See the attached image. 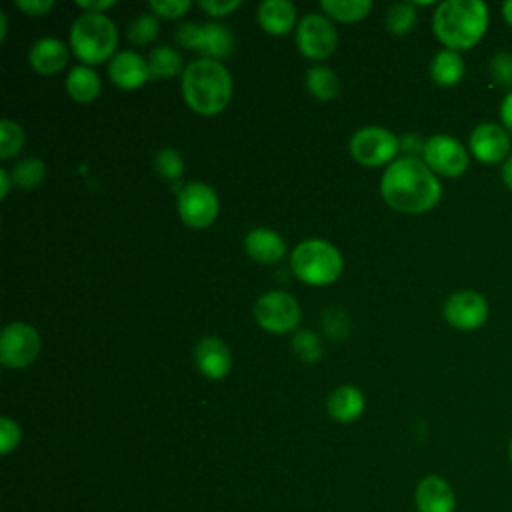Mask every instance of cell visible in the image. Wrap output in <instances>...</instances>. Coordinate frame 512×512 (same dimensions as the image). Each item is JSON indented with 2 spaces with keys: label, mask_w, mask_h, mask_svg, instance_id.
<instances>
[{
  "label": "cell",
  "mask_w": 512,
  "mask_h": 512,
  "mask_svg": "<svg viewBox=\"0 0 512 512\" xmlns=\"http://www.w3.org/2000/svg\"><path fill=\"white\" fill-rule=\"evenodd\" d=\"M380 192L390 208L406 214H422L438 204L442 184L424 160L402 156L388 164L380 180Z\"/></svg>",
  "instance_id": "1"
},
{
  "label": "cell",
  "mask_w": 512,
  "mask_h": 512,
  "mask_svg": "<svg viewBox=\"0 0 512 512\" xmlns=\"http://www.w3.org/2000/svg\"><path fill=\"white\" fill-rule=\"evenodd\" d=\"M490 12L482 0H444L432 16L436 38L454 52L476 46L488 30Z\"/></svg>",
  "instance_id": "2"
},
{
  "label": "cell",
  "mask_w": 512,
  "mask_h": 512,
  "mask_svg": "<svg viewBox=\"0 0 512 512\" xmlns=\"http://www.w3.org/2000/svg\"><path fill=\"white\" fill-rule=\"evenodd\" d=\"M182 94L194 112L214 116L224 110L232 96L230 72L220 60L196 58L184 68Z\"/></svg>",
  "instance_id": "3"
},
{
  "label": "cell",
  "mask_w": 512,
  "mask_h": 512,
  "mask_svg": "<svg viewBox=\"0 0 512 512\" xmlns=\"http://www.w3.org/2000/svg\"><path fill=\"white\" fill-rule=\"evenodd\" d=\"M116 42V26L112 18L102 12H84L70 28V46L86 64L104 62L114 52Z\"/></svg>",
  "instance_id": "4"
},
{
  "label": "cell",
  "mask_w": 512,
  "mask_h": 512,
  "mask_svg": "<svg viewBox=\"0 0 512 512\" xmlns=\"http://www.w3.org/2000/svg\"><path fill=\"white\" fill-rule=\"evenodd\" d=\"M292 272L306 284L322 286L334 282L342 272L340 250L322 238H310L300 242L290 256Z\"/></svg>",
  "instance_id": "5"
},
{
  "label": "cell",
  "mask_w": 512,
  "mask_h": 512,
  "mask_svg": "<svg viewBox=\"0 0 512 512\" xmlns=\"http://www.w3.org/2000/svg\"><path fill=\"white\" fill-rule=\"evenodd\" d=\"M400 150V140L382 126L358 128L350 138V154L364 166H382Z\"/></svg>",
  "instance_id": "6"
},
{
  "label": "cell",
  "mask_w": 512,
  "mask_h": 512,
  "mask_svg": "<svg viewBox=\"0 0 512 512\" xmlns=\"http://www.w3.org/2000/svg\"><path fill=\"white\" fill-rule=\"evenodd\" d=\"M422 156L434 174L456 178L468 170L470 156L460 140L448 134H434L422 146Z\"/></svg>",
  "instance_id": "7"
},
{
  "label": "cell",
  "mask_w": 512,
  "mask_h": 512,
  "mask_svg": "<svg viewBox=\"0 0 512 512\" xmlns=\"http://www.w3.org/2000/svg\"><path fill=\"white\" fill-rule=\"evenodd\" d=\"M254 318L264 330L284 334L300 322V304L288 292L272 290L256 300Z\"/></svg>",
  "instance_id": "8"
},
{
  "label": "cell",
  "mask_w": 512,
  "mask_h": 512,
  "mask_svg": "<svg viewBox=\"0 0 512 512\" xmlns=\"http://www.w3.org/2000/svg\"><path fill=\"white\" fill-rule=\"evenodd\" d=\"M40 352V336L26 322H10L0 336V360L8 368H24Z\"/></svg>",
  "instance_id": "9"
},
{
  "label": "cell",
  "mask_w": 512,
  "mask_h": 512,
  "mask_svg": "<svg viewBox=\"0 0 512 512\" xmlns=\"http://www.w3.org/2000/svg\"><path fill=\"white\" fill-rule=\"evenodd\" d=\"M178 214L192 228H206L218 214V196L204 182H188L178 192Z\"/></svg>",
  "instance_id": "10"
},
{
  "label": "cell",
  "mask_w": 512,
  "mask_h": 512,
  "mask_svg": "<svg viewBox=\"0 0 512 512\" xmlns=\"http://www.w3.org/2000/svg\"><path fill=\"white\" fill-rule=\"evenodd\" d=\"M296 44L298 50L306 58H326L336 50L338 44V34L334 24L320 14H306L296 28Z\"/></svg>",
  "instance_id": "11"
},
{
  "label": "cell",
  "mask_w": 512,
  "mask_h": 512,
  "mask_svg": "<svg viewBox=\"0 0 512 512\" xmlns=\"http://www.w3.org/2000/svg\"><path fill=\"white\" fill-rule=\"evenodd\" d=\"M442 314L444 320L458 330H476L488 320L490 306L480 292L458 290L446 298Z\"/></svg>",
  "instance_id": "12"
},
{
  "label": "cell",
  "mask_w": 512,
  "mask_h": 512,
  "mask_svg": "<svg viewBox=\"0 0 512 512\" xmlns=\"http://www.w3.org/2000/svg\"><path fill=\"white\" fill-rule=\"evenodd\" d=\"M512 136L498 122L478 124L468 138V148L472 156L482 164H500L510 156Z\"/></svg>",
  "instance_id": "13"
},
{
  "label": "cell",
  "mask_w": 512,
  "mask_h": 512,
  "mask_svg": "<svg viewBox=\"0 0 512 512\" xmlns=\"http://www.w3.org/2000/svg\"><path fill=\"white\" fill-rule=\"evenodd\" d=\"M418 512H456V494L450 482L438 474L424 476L414 490Z\"/></svg>",
  "instance_id": "14"
},
{
  "label": "cell",
  "mask_w": 512,
  "mask_h": 512,
  "mask_svg": "<svg viewBox=\"0 0 512 512\" xmlns=\"http://www.w3.org/2000/svg\"><path fill=\"white\" fill-rule=\"evenodd\" d=\"M194 362L204 376L218 380L228 374L232 358L228 346L218 336H202L194 346Z\"/></svg>",
  "instance_id": "15"
},
{
  "label": "cell",
  "mask_w": 512,
  "mask_h": 512,
  "mask_svg": "<svg viewBox=\"0 0 512 512\" xmlns=\"http://www.w3.org/2000/svg\"><path fill=\"white\" fill-rule=\"evenodd\" d=\"M108 74L120 88H138L146 80H150L148 60H144L138 52L122 50L116 52L108 64Z\"/></svg>",
  "instance_id": "16"
},
{
  "label": "cell",
  "mask_w": 512,
  "mask_h": 512,
  "mask_svg": "<svg viewBox=\"0 0 512 512\" xmlns=\"http://www.w3.org/2000/svg\"><path fill=\"white\" fill-rule=\"evenodd\" d=\"M244 248L248 256L256 262L272 264L286 254L284 238L270 228H254L244 238Z\"/></svg>",
  "instance_id": "17"
},
{
  "label": "cell",
  "mask_w": 512,
  "mask_h": 512,
  "mask_svg": "<svg viewBox=\"0 0 512 512\" xmlns=\"http://www.w3.org/2000/svg\"><path fill=\"white\" fill-rule=\"evenodd\" d=\"M326 410L328 414L342 424L354 422L356 418H360V414L364 412V396L362 392L352 386V384H344L334 388L328 398H326Z\"/></svg>",
  "instance_id": "18"
},
{
  "label": "cell",
  "mask_w": 512,
  "mask_h": 512,
  "mask_svg": "<svg viewBox=\"0 0 512 512\" xmlns=\"http://www.w3.org/2000/svg\"><path fill=\"white\" fill-rule=\"evenodd\" d=\"M66 60H68L66 46L58 38H50V36L36 40L28 54L30 66L40 74H54L62 70Z\"/></svg>",
  "instance_id": "19"
},
{
  "label": "cell",
  "mask_w": 512,
  "mask_h": 512,
  "mask_svg": "<svg viewBox=\"0 0 512 512\" xmlns=\"http://www.w3.org/2000/svg\"><path fill=\"white\" fill-rule=\"evenodd\" d=\"M296 20V8L290 0H264L258 6L260 26L274 36L286 34Z\"/></svg>",
  "instance_id": "20"
},
{
  "label": "cell",
  "mask_w": 512,
  "mask_h": 512,
  "mask_svg": "<svg viewBox=\"0 0 512 512\" xmlns=\"http://www.w3.org/2000/svg\"><path fill=\"white\" fill-rule=\"evenodd\" d=\"M234 50V34L228 26L220 22H208L202 24V34L196 52L202 54V58H224L230 56Z\"/></svg>",
  "instance_id": "21"
},
{
  "label": "cell",
  "mask_w": 512,
  "mask_h": 512,
  "mask_svg": "<svg viewBox=\"0 0 512 512\" xmlns=\"http://www.w3.org/2000/svg\"><path fill=\"white\" fill-rule=\"evenodd\" d=\"M430 76L440 86H454L464 76V60L460 52L454 50H440L430 62Z\"/></svg>",
  "instance_id": "22"
},
{
  "label": "cell",
  "mask_w": 512,
  "mask_h": 512,
  "mask_svg": "<svg viewBox=\"0 0 512 512\" xmlns=\"http://www.w3.org/2000/svg\"><path fill=\"white\" fill-rule=\"evenodd\" d=\"M66 90L76 102H90L100 92V78L90 66H74L66 76Z\"/></svg>",
  "instance_id": "23"
},
{
  "label": "cell",
  "mask_w": 512,
  "mask_h": 512,
  "mask_svg": "<svg viewBox=\"0 0 512 512\" xmlns=\"http://www.w3.org/2000/svg\"><path fill=\"white\" fill-rule=\"evenodd\" d=\"M182 70V58L170 44H160L152 48L148 56V72L150 78H170Z\"/></svg>",
  "instance_id": "24"
},
{
  "label": "cell",
  "mask_w": 512,
  "mask_h": 512,
  "mask_svg": "<svg viewBox=\"0 0 512 512\" xmlns=\"http://www.w3.org/2000/svg\"><path fill=\"white\" fill-rule=\"evenodd\" d=\"M306 88L318 100H332V98H336V94L340 90V80H338L336 72H332L330 68L312 66L306 72Z\"/></svg>",
  "instance_id": "25"
},
{
  "label": "cell",
  "mask_w": 512,
  "mask_h": 512,
  "mask_svg": "<svg viewBox=\"0 0 512 512\" xmlns=\"http://www.w3.org/2000/svg\"><path fill=\"white\" fill-rule=\"evenodd\" d=\"M320 6L328 16L340 22H356L370 12L372 2L370 0H322Z\"/></svg>",
  "instance_id": "26"
},
{
  "label": "cell",
  "mask_w": 512,
  "mask_h": 512,
  "mask_svg": "<svg viewBox=\"0 0 512 512\" xmlns=\"http://www.w3.org/2000/svg\"><path fill=\"white\" fill-rule=\"evenodd\" d=\"M10 174L14 178V184H18L20 188H34L46 178V164L36 156H28L16 162Z\"/></svg>",
  "instance_id": "27"
},
{
  "label": "cell",
  "mask_w": 512,
  "mask_h": 512,
  "mask_svg": "<svg viewBox=\"0 0 512 512\" xmlns=\"http://www.w3.org/2000/svg\"><path fill=\"white\" fill-rule=\"evenodd\" d=\"M416 24V8L412 2H396L386 12V28L396 34H408Z\"/></svg>",
  "instance_id": "28"
},
{
  "label": "cell",
  "mask_w": 512,
  "mask_h": 512,
  "mask_svg": "<svg viewBox=\"0 0 512 512\" xmlns=\"http://www.w3.org/2000/svg\"><path fill=\"white\" fill-rule=\"evenodd\" d=\"M156 34H158V18L156 14H150V12L138 14L126 28V38L136 46L152 42Z\"/></svg>",
  "instance_id": "29"
},
{
  "label": "cell",
  "mask_w": 512,
  "mask_h": 512,
  "mask_svg": "<svg viewBox=\"0 0 512 512\" xmlns=\"http://www.w3.org/2000/svg\"><path fill=\"white\" fill-rule=\"evenodd\" d=\"M488 74L496 86L508 88L510 92L512 90V52L508 50L494 52L492 58L488 60Z\"/></svg>",
  "instance_id": "30"
},
{
  "label": "cell",
  "mask_w": 512,
  "mask_h": 512,
  "mask_svg": "<svg viewBox=\"0 0 512 512\" xmlns=\"http://www.w3.org/2000/svg\"><path fill=\"white\" fill-rule=\"evenodd\" d=\"M24 146V130L18 122L4 118L0 122V156L4 160L12 158Z\"/></svg>",
  "instance_id": "31"
},
{
  "label": "cell",
  "mask_w": 512,
  "mask_h": 512,
  "mask_svg": "<svg viewBox=\"0 0 512 512\" xmlns=\"http://www.w3.org/2000/svg\"><path fill=\"white\" fill-rule=\"evenodd\" d=\"M292 348H294L296 356L304 362H316L322 356L320 338L312 330H298L292 338Z\"/></svg>",
  "instance_id": "32"
},
{
  "label": "cell",
  "mask_w": 512,
  "mask_h": 512,
  "mask_svg": "<svg viewBox=\"0 0 512 512\" xmlns=\"http://www.w3.org/2000/svg\"><path fill=\"white\" fill-rule=\"evenodd\" d=\"M154 168L158 174H162L166 180H178L184 172V160L178 150L174 148H162L154 156Z\"/></svg>",
  "instance_id": "33"
},
{
  "label": "cell",
  "mask_w": 512,
  "mask_h": 512,
  "mask_svg": "<svg viewBox=\"0 0 512 512\" xmlns=\"http://www.w3.org/2000/svg\"><path fill=\"white\" fill-rule=\"evenodd\" d=\"M22 432L16 420H12L10 416H2L0 418V452L6 456L10 454L18 444H20Z\"/></svg>",
  "instance_id": "34"
},
{
  "label": "cell",
  "mask_w": 512,
  "mask_h": 512,
  "mask_svg": "<svg viewBox=\"0 0 512 512\" xmlns=\"http://www.w3.org/2000/svg\"><path fill=\"white\" fill-rule=\"evenodd\" d=\"M190 0H152L150 8L154 10L156 16L164 18H178L190 8Z\"/></svg>",
  "instance_id": "35"
},
{
  "label": "cell",
  "mask_w": 512,
  "mask_h": 512,
  "mask_svg": "<svg viewBox=\"0 0 512 512\" xmlns=\"http://www.w3.org/2000/svg\"><path fill=\"white\" fill-rule=\"evenodd\" d=\"M200 34H202V24H198V22H184V24H180L176 28L174 38H176V42L180 46L196 50L198 42H200Z\"/></svg>",
  "instance_id": "36"
},
{
  "label": "cell",
  "mask_w": 512,
  "mask_h": 512,
  "mask_svg": "<svg viewBox=\"0 0 512 512\" xmlns=\"http://www.w3.org/2000/svg\"><path fill=\"white\" fill-rule=\"evenodd\" d=\"M240 6V0H200V8H204L212 16H224Z\"/></svg>",
  "instance_id": "37"
},
{
  "label": "cell",
  "mask_w": 512,
  "mask_h": 512,
  "mask_svg": "<svg viewBox=\"0 0 512 512\" xmlns=\"http://www.w3.org/2000/svg\"><path fill=\"white\" fill-rule=\"evenodd\" d=\"M16 6L28 16H42L54 6V0H16Z\"/></svg>",
  "instance_id": "38"
},
{
  "label": "cell",
  "mask_w": 512,
  "mask_h": 512,
  "mask_svg": "<svg viewBox=\"0 0 512 512\" xmlns=\"http://www.w3.org/2000/svg\"><path fill=\"white\" fill-rule=\"evenodd\" d=\"M500 124L508 130V134L512 136V90L506 92V96L500 100Z\"/></svg>",
  "instance_id": "39"
},
{
  "label": "cell",
  "mask_w": 512,
  "mask_h": 512,
  "mask_svg": "<svg viewBox=\"0 0 512 512\" xmlns=\"http://www.w3.org/2000/svg\"><path fill=\"white\" fill-rule=\"evenodd\" d=\"M76 4L80 8H84L86 12H102L110 6H114V0H76Z\"/></svg>",
  "instance_id": "40"
},
{
  "label": "cell",
  "mask_w": 512,
  "mask_h": 512,
  "mask_svg": "<svg viewBox=\"0 0 512 512\" xmlns=\"http://www.w3.org/2000/svg\"><path fill=\"white\" fill-rule=\"evenodd\" d=\"M12 182H14L12 174H10L8 170H4V168H2V170H0V184H2V188H0V198H6V196H8Z\"/></svg>",
  "instance_id": "41"
},
{
  "label": "cell",
  "mask_w": 512,
  "mask_h": 512,
  "mask_svg": "<svg viewBox=\"0 0 512 512\" xmlns=\"http://www.w3.org/2000/svg\"><path fill=\"white\" fill-rule=\"evenodd\" d=\"M502 182H504V186L506 188H510L512 190V154L508 156V160L502 164Z\"/></svg>",
  "instance_id": "42"
},
{
  "label": "cell",
  "mask_w": 512,
  "mask_h": 512,
  "mask_svg": "<svg viewBox=\"0 0 512 512\" xmlns=\"http://www.w3.org/2000/svg\"><path fill=\"white\" fill-rule=\"evenodd\" d=\"M500 10H502V18H504V20H506V22L512 26V0L504 2Z\"/></svg>",
  "instance_id": "43"
},
{
  "label": "cell",
  "mask_w": 512,
  "mask_h": 512,
  "mask_svg": "<svg viewBox=\"0 0 512 512\" xmlns=\"http://www.w3.org/2000/svg\"><path fill=\"white\" fill-rule=\"evenodd\" d=\"M6 30H8V18L4 12H0V40L6 38Z\"/></svg>",
  "instance_id": "44"
},
{
  "label": "cell",
  "mask_w": 512,
  "mask_h": 512,
  "mask_svg": "<svg viewBox=\"0 0 512 512\" xmlns=\"http://www.w3.org/2000/svg\"><path fill=\"white\" fill-rule=\"evenodd\" d=\"M508 460H510V464H512V440H510V444H508Z\"/></svg>",
  "instance_id": "45"
}]
</instances>
